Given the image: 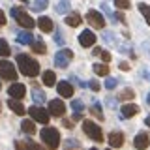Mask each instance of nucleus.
<instances>
[{
  "instance_id": "f257e3e1",
  "label": "nucleus",
  "mask_w": 150,
  "mask_h": 150,
  "mask_svg": "<svg viewBox=\"0 0 150 150\" xmlns=\"http://www.w3.org/2000/svg\"><path fill=\"white\" fill-rule=\"evenodd\" d=\"M17 66H19V69H21V73L26 75V77H36V75H40V64L28 54H23V53L17 54Z\"/></svg>"
},
{
  "instance_id": "f03ea898",
  "label": "nucleus",
  "mask_w": 150,
  "mask_h": 150,
  "mask_svg": "<svg viewBox=\"0 0 150 150\" xmlns=\"http://www.w3.org/2000/svg\"><path fill=\"white\" fill-rule=\"evenodd\" d=\"M40 137H41V141L45 143V146L49 148V150H56V148H58V144H60V133H58V129H54V128H43V129H41V133H40Z\"/></svg>"
},
{
  "instance_id": "7ed1b4c3",
  "label": "nucleus",
  "mask_w": 150,
  "mask_h": 150,
  "mask_svg": "<svg viewBox=\"0 0 150 150\" xmlns=\"http://www.w3.org/2000/svg\"><path fill=\"white\" fill-rule=\"evenodd\" d=\"M11 17L17 21V25H21L23 28H26V30H32V28L36 26V21L28 15L26 11H23L21 8H11Z\"/></svg>"
},
{
  "instance_id": "20e7f679",
  "label": "nucleus",
  "mask_w": 150,
  "mask_h": 150,
  "mask_svg": "<svg viewBox=\"0 0 150 150\" xmlns=\"http://www.w3.org/2000/svg\"><path fill=\"white\" fill-rule=\"evenodd\" d=\"M83 131L92 141H96V143H101V141H103V131H101V128L96 124V122H92V120H84L83 122Z\"/></svg>"
},
{
  "instance_id": "39448f33",
  "label": "nucleus",
  "mask_w": 150,
  "mask_h": 150,
  "mask_svg": "<svg viewBox=\"0 0 150 150\" xmlns=\"http://www.w3.org/2000/svg\"><path fill=\"white\" fill-rule=\"evenodd\" d=\"M0 79H6L9 83H15L17 79V69L15 66L8 60H0Z\"/></svg>"
},
{
  "instance_id": "423d86ee",
  "label": "nucleus",
  "mask_w": 150,
  "mask_h": 150,
  "mask_svg": "<svg viewBox=\"0 0 150 150\" xmlns=\"http://www.w3.org/2000/svg\"><path fill=\"white\" fill-rule=\"evenodd\" d=\"M28 115L32 116V120L40 122V124H49V111L43 109V107H40V105L28 107Z\"/></svg>"
},
{
  "instance_id": "0eeeda50",
  "label": "nucleus",
  "mask_w": 150,
  "mask_h": 150,
  "mask_svg": "<svg viewBox=\"0 0 150 150\" xmlns=\"http://www.w3.org/2000/svg\"><path fill=\"white\" fill-rule=\"evenodd\" d=\"M71 58H73L71 49H60L58 53L54 54V64L64 69V68H68V64H71Z\"/></svg>"
},
{
  "instance_id": "6e6552de",
  "label": "nucleus",
  "mask_w": 150,
  "mask_h": 150,
  "mask_svg": "<svg viewBox=\"0 0 150 150\" xmlns=\"http://www.w3.org/2000/svg\"><path fill=\"white\" fill-rule=\"evenodd\" d=\"M8 94L9 98H13V100H23V98L26 96V86L21 83H11L8 88Z\"/></svg>"
},
{
  "instance_id": "1a4fd4ad",
  "label": "nucleus",
  "mask_w": 150,
  "mask_h": 150,
  "mask_svg": "<svg viewBox=\"0 0 150 150\" xmlns=\"http://www.w3.org/2000/svg\"><path fill=\"white\" fill-rule=\"evenodd\" d=\"M86 21L90 23V26L94 28H103L105 26V19L100 11H96V9H90V11L86 13Z\"/></svg>"
},
{
  "instance_id": "9d476101",
  "label": "nucleus",
  "mask_w": 150,
  "mask_h": 150,
  "mask_svg": "<svg viewBox=\"0 0 150 150\" xmlns=\"http://www.w3.org/2000/svg\"><path fill=\"white\" fill-rule=\"evenodd\" d=\"M49 115H53V116H64V112H66V105H64V101L62 100H51L49 101Z\"/></svg>"
},
{
  "instance_id": "9b49d317",
  "label": "nucleus",
  "mask_w": 150,
  "mask_h": 150,
  "mask_svg": "<svg viewBox=\"0 0 150 150\" xmlns=\"http://www.w3.org/2000/svg\"><path fill=\"white\" fill-rule=\"evenodd\" d=\"M79 43L83 47H92L96 43V34H94L92 30H83L81 34H79Z\"/></svg>"
},
{
  "instance_id": "f8f14e48",
  "label": "nucleus",
  "mask_w": 150,
  "mask_h": 150,
  "mask_svg": "<svg viewBox=\"0 0 150 150\" xmlns=\"http://www.w3.org/2000/svg\"><path fill=\"white\" fill-rule=\"evenodd\" d=\"M150 144V135L148 133H144V131H141V133L135 135V139H133V146L137 148V150H144Z\"/></svg>"
},
{
  "instance_id": "ddd939ff",
  "label": "nucleus",
  "mask_w": 150,
  "mask_h": 150,
  "mask_svg": "<svg viewBox=\"0 0 150 150\" xmlns=\"http://www.w3.org/2000/svg\"><path fill=\"white\" fill-rule=\"evenodd\" d=\"M107 141H109L111 148H120L122 144H124V133H122V131H111Z\"/></svg>"
},
{
  "instance_id": "4468645a",
  "label": "nucleus",
  "mask_w": 150,
  "mask_h": 150,
  "mask_svg": "<svg viewBox=\"0 0 150 150\" xmlns=\"http://www.w3.org/2000/svg\"><path fill=\"white\" fill-rule=\"evenodd\" d=\"M137 112H139V105H135V103H126L120 109V116L122 118H131V116H135Z\"/></svg>"
},
{
  "instance_id": "2eb2a0df",
  "label": "nucleus",
  "mask_w": 150,
  "mask_h": 150,
  "mask_svg": "<svg viewBox=\"0 0 150 150\" xmlns=\"http://www.w3.org/2000/svg\"><path fill=\"white\" fill-rule=\"evenodd\" d=\"M15 148L17 150H43V148H41V144H38V143H34V141H30V139L17 141V143H15Z\"/></svg>"
},
{
  "instance_id": "dca6fc26",
  "label": "nucleus",
  "mask_w": 150,
  "mask_h": 150,
  "mask_svg": "<svg viewBox=\"0 0 150 150\" xmlns=\"http://www.w3.org/2000/svg\"><path fill=\"white\" fill-rule=\"evenodd\" d=\"M56 90H58V94L62 98H71L73 86H71V83H68V81H60L58 84H56Z\"/></svg>"
},
{
  "instance_id": "f3484780",
  "label": "nucleus",
  "mask_w": 150,
  "mask_h": 150,
  "mask_svg": "<svg viewBox=\"0 0 150 150\" xmlns=\"http://www.w3.org/2000/svg\"><path fill=\"white\" fill-rule=\"evenodd\" d=\"M8 107H9L13 112H15V115H21V116L26 112V107L23 105L19 100H13V98H9V100H8Z\"/></svg>"
},
{
  "instance_id": "a211bd4d",
  "label": "nucleus",
  "mask_w": 150,
  "mask_h": 150,
  "mask_svg": "<svg viewBox=\"0 0 150 150\" xmlns=\"http://www.w3.org/2000/svg\"><path fill=\"white\" fill-rule=\"evenodd\" d=\"M38 26L41 28V32H53V28H54L53 19L47 17V15H41V17H40V21H38Z\"/></svg>"
},
{
  "instance_id": "6ab92c4d",
  "label": "nucleus",
  "mask_w": 150,
  "mask_h": 150,
  "mask_svg": "<svg viewBox=\"0 0 150 150\" xmlns=\"http://www.w3.org/2000/svg\"><path fill=\"white\" fill-rule=\"evenodd\" d=\"M81 15H79L77 11H71V13H68V15H66V25L68 26H71V28H75V26H79L81 25Z\"/></svg>"
},
{
  "instance_id": "aec40b11",
  "label": "nucleus",
  "mask_w": 150,
  "mask_h": 150,
  "mask_svg": "<svg viewBox=\"0 0 150 150\" xmlns=\"http://www.w3.org/2000/svg\"><path fill=\"white\" fill-rule=\"evenodd\" d=\"M41 81H43L45 86H54V84H56V75H54V71H51V69L43 71V73H41Z\"/></svg>"
},
{
  "instance_id": "412c9836",
  "label": "nucleus",
  "mask_w": 150,
  "mask_h": 150,
  "mask_svg": "<svg viewBox=\"0 0 150 150\" xmlns=\"http://www.w3.org/2000/svg\"><path fill=\"white\" fill-rule=\"evenodd\" d=\"M17 41H19V43H23V45H32V43H34V36H32L30 34V32H19V34H17Z\"/></svg>"
},
{
  "instance_id": "4be33fe9",
  "label": "nucleus",
  "mask_w": 150,
  "mask_h": 150,
  "mask_svg": "<svg viewBox=\"0 0 150 150\" xmlns=\"http://www.w3.org/2000/svg\"><path fill=\"white\" fill-rule=\"evenodd\" d=\"M32 100H34L36 105H43V101H45V92L40 90L38 86H34V88H32Z\"/></svg>"
},
{
  "instance_id": "5701e85b",
  "label": "nucleus",
  "mask_w": 150,
  "mask_h": 150,
  "mask_svg": "<svg viewBox=\"0 0 150 150\" xmlns=\"http://www.w3.org/2000/svg\"><path fill=\"white\" fill-rule=\"evenodd\" d=\"M69 9H71V2H69V0H60L58 6H56V13H60V15H66Z\"/></svg>"
},
{
  "instance_id": "b1692460",
  "label": "nucleus",
  "mask_w": 150,
  "mask_h": 150,
  "mask_svg": "<svg viewBox=\"0 0 150 150\" xmlns=\"http://www.w3.org/2000/svg\"><path fill=\"white\" fill-rule=\"evenodd\" d=\"M21 129L25 131V133H28V135L36 133V126H34V120H23V122H21Z\"/></svg>"
},
{
  "instance_id": "393cba45",
  "label": "nucleus",
  "mask_w": 150,
  "mask_h": 150,
  "mask_svg": "<svg viewBox=\"0 0 150 150\" xmlns=\"http://www.w3.org/2000/svg\"><path fill=\"white\" fill-rule=\"evenodd\" d=\"M94 73L96 75H103V77H105V75H109V66L107 64H94Z\"/></svg>"
},
{
  "instance_id": "a878e982",
  "label": "nucleus",
  "mask_w": 150,
  "mask_h": 150,
  "mask_svg": "<svg viewBox=\"0 0 150 150\" xmlns=\"http://www.w3.org/2000/svg\"><path fill=\"white\" fill-rule=\"evenodd\" d=\"M47 6H49L47 0H34L32 2V9L34 11H43V9H47Z\"/></svg>"
},
{
  "instance_id": "bb28decb",
  "label": "nucleus",
  "mask_w": 150,
  "mask_h": 150,
  "mask_svg": "<svg viewBox=\"0 0 150 150\" xmlns=\"http://www.w3.org/2000/svg\"><path fill=\"white\" fill-rule=\"evenodd\" d=\"M32 51L38 53V54H45L47 53V47H45L43 41H34V43H32Z\"/></svg>"
},
{
  "instance_id": "cd10ccee",
  "label": "nucleus",
  "mask_w": 150,
  "mask_h": 150,
  "mask_svg": "<svg viewBox=\"0 0 150 150\" xmlns=\"http://www.w3.org/2000/svg\"><path fill=\"white\" fill-rule=\"evenodd\" d=\"M135 98V92L131 88H124L120 94H118V100H133Z\"/></svg>"
},
{
  "instance_id": "c85d7f7f",
  "label": "nucleus",
  "mask_w": 150,
  "mask_h": 150,
  "mask_svg": "<svg viewBox=\"0 0 150 150\" xmlns=\"http://www.w3.org/2000/svg\"><path fill=\"white\" fill-rule=\"evenodd\" d=\"M11 54V49H9L6 40H0V56H9Z\"/></svg>"
},
{
  "instance_id": "c756f323",
  "label": "nucleus",
  "mask_w": 150,
  "mask_h": 150,
  "mask_svg": "<svg viewBox=\"0 0 150 150\" xmlns=\"http://www.w3.org/2000/svg\"><path fill=\"white\" fill-rule=\"evenodd\" d=\"M71 109L75 111V115H81V112L84 111V103L81 100H73L71 101Z\"/></svg>"
},
{
  "instance_id": "7c9ffc66",
  "label": "nucleus",
  "mask_w": 150,
  "mask_h": 150,
  "mask_svg": "<svg viewBox=\"0 0 150 150\" xmlns=\"http://www.w3.org/2000/svg\"><path fill=\"white\" fill-rule=\"evenodd\" d=\"M139 11L143 13V17L146 19V23L150 26V6H146V4H139Z\"/></svg>"
},
{
  "instance_id": "2f4dec72",
  "label": "nucleus",
  "mask_w": 150,
  "mask_h": 150,
  "mask_svg": "<svg viewBox=\"0 0 150 150\" xmlns=\"http://www.w3.org/2000/svg\"><path fill=\"white\" fill-rule=\"evenodd\" d=\"M90 112H92L94 116H96V118L103 120V112H101V105H100V103H94V105L90 107Z\"/></svg>"
},
{
  "instance_id": "473e14b6",
  "label": "nucleus",
  "mask_w": 150,
  "mask_h": 150,
  "mask_svg": "<svg viewBox=\"0 0 150 150\" xmlns=\"http://www.w3.org/2000/svg\"><path fill=\"white\" fill-rule=\"evenodd\" d=\"M94 54L101 56L103 62H109V60H111V53H107V51H103V49H94Z\"/></svg>"
},
{
  "instance_id": "72a5a7b5",
  "label": "nucleus",
  "mask_w": 150,
  "mask_h": 150,
  "mask_svg": "<svg viewBox=\"0 0 150 150\" xmlns=\"http://www.w3.org/2000/svg\"><path fill=\"white\" fill-rule=\"evenodd\" d=\"M103 38H105V41H107V43H111V45H116V43H118V41H116V38L112 36V32H109V30L103 32Z\"/></svg>"
},
{
  "instance_id": "f704fd0d",
  "label": "nucleus",
  "mask_w": 150,
  "mask_h": 150,
  "mask_svg": "<svg viewBox=\"0 0 150 150\" xmlns=\"http://www.w3.org/2000/svg\"><path fill=\"white\" fill-rule=\"evenodd\" d=\"M115 4H116V8H118V9H128L131 6L129 0H115Z\"/></svg>"
},
{
  "instance_id": "c9c22d12",
  "label": "nucleus",
  "mask_w": 150,
  "mask_h": 150,
  "mask_svg": "<svg viewBox=\"0 0 150 150\" xmlns=\"http://www.w3.org/2000/svg\"><path fill=\"white\" fill-rule=\"evenodd\" d=\"M116 84H118V79H112V77H109V79L105 81V88H107V90H112V88H115Z\"/></svg>"
},
{
  "instance_id": "e433bc0d",
  "label": "nucleus",
  "mask_w": 150,
  "mask_h": 150,
  "mask_svg": "<svg viewBox=\"0 0 150 150\" xmlns=\"http://www.w3.org/2000/svg\"><path fill=\"white\" fill-rule=\"evenodd\" d=\"M88 86H90L94 92H98V90H100V83H98V81H90V83H88Z\"/></svg>"
},
{
  "instance_id": "4c0bfd02",
  "label": "nucleus",
  "mask_w": 150,
  "mask_h": 150,
  "mask_svg": "<svg viewBox=\"0 0 150 150\" xmlns=\"http://www.w3.org/2000/svg\"><path fill=\"white\" fill-rule=\"evenodd\" d=\"M4 25H6V15H4V11L0 9V28H2Z\"/></svg>"
},
{
  "instance_id": "58836bf2",
  "label": "nucleus",
  "mask_w": 150,
  "mask_h": 150,
  "mask_svg": "<svg viewBox=\"0 0 150 150\" xmlns=\"http://www.w3.org/2000/svg\"><path fill=\"white\" fill-rule=\"evenodd\" d=\"M120 69H122V71H128V69H129V64L128 62H120Z\"/></svg>"
},
{
  "instance_id": "ea45409f",
  "label": "nucleus",
  "mask_w": 150,
  "mask_h": 150,
  "mask_svg": "<svg viewBox=\"0 0 150 150\" xmlns=\"http://www.w3.org/2000/svg\"><path fill=\"white\" fill-rule=\"evenodd\" d=\"M64 128H68V129L73 128V122H71V120H64Z\"/></svg>"
},
{
  "instance_id": "a19ab883",
  "label": "nucleus",
  "mask_w": 150,
  "mask_h": 150,
  "mask_svg": "<svg viewBox=\"0 0 150 150\" xmlns=\"http://www.w3.org/2000/svg\"><path fill=\"white\" fill-rule=\"evenodd\" d=\"M144 124H146V126H148V128H150V115L146 116V118H144Z\"/></svg>"
},
{
  "instance_id": "79ce46f5",
  "label": "nucleus",
  "mask_w": 150,
  "mask_h": 150,
  "mask_svg": "<svg viewBox=\"0 0 150 150\" xmlns=\"http://www.w3.org/2000/svg\"><path fill=\"white\" fill-rule=\"evenodd\" d=\"M146 103H148V105H150V94H148V96H146Z\"/></svg>"
},
{
  "instance_id": "37998d69",
  "label": "nucleus",
  "mask_w": 150,
  "mask_h": 150,
  "mask_svg": "<svg viewBox=\"0 0 150 150\" xmlns=\"http://www.w3.org/2000/svg\"><path fill=\"white\" fill-rule=\"evenodd\" d=\"M88 150H98V148H88Z\"/></svg>"
},
{
  "instance_id": "c03bdc74",
  "label": "nucleus",
  "mask_w": 150,
  "mask_h": 150,
  "mask_svg": "<svg viewBox=\"0 0 150 150\" xmlns=\"http://www.w3.org/2000/svg\"><path fill=\"white\" fill-rule=\"evenodd\" d=\"M0 88H2V81H0Z\"/></svg>"
},
{
  "instance_id": "a18cd8bd",
  "label": "nucleus",
  "mask_w": 150,
  "mask_h": 150,
  "mask_svg": "<svg viewBox=\"0 0 150 150\" xmlns=\"http://www.w3.org/2000/svg\"><path fill=\"white\" fill-rule=\"evenodd\" d=\"M21 2H26V0H21Z\"/></svg>"
},
{
  "instance_id": "49530a36",
  "label": "nucleus",
  "mask_w": 150,
  "mask_h": 150,
  "mask_svg": "<svg viewBox=\"0 0 150 150\" xmlns=\"http://www.w3.org/2000/svg\"><path fill=\"white\" fill-rule=\"evenodd\" d=\"M107 150H112V148H107Z\"/></svg>"
},
{
  "instance_id": "de8ad7c7",
  "label": "nucleus",
  "mask_w": 150,
  "mask_h": 150,
  "mask_svg": "<svg viewBox=\"0 0 150 150\" xmlns=\"http://www.w3.org/2000/svg\"><path fill=\"white\" fill-rule=\"evenodd\" d=\"M0 107H2V105H0Z\"/></svg>"
}]
</instances>
